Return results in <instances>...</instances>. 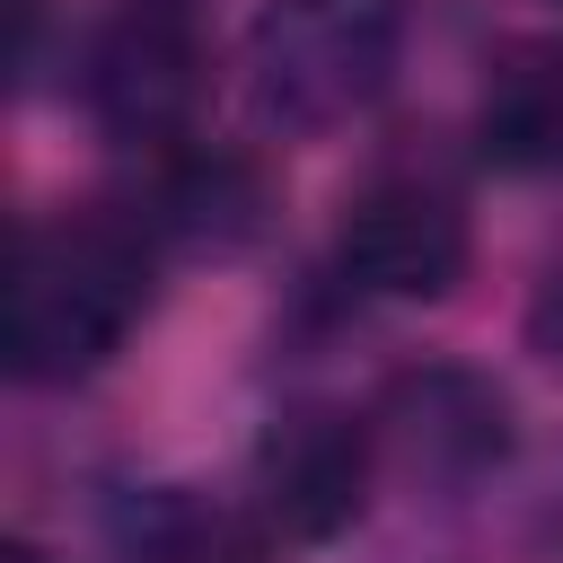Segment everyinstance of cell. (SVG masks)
<instances>
[{
  "mask_svg": "<svg viewBox=\"0 0 563 563\" xmlns=\"http://www.w3.org/2000/svg\"><path fill=\"white\" fill-rule=\"evenodd\" d=\"M158 299V238L123 202H70L18 229L9 264V369L26 387L97 378Z\"/></svg>",
  "mask_w": 563,
  "mask_h": 563,
  "instance_id": "6da1fadb",
  "label": "cell"
},
{
  "mask_svg": "<svg viewBox=\"0 0 563 563\" xmlns=\"http://www.w3.org/2000/svg\"><path fill=\"white\" fill-rule=\"evenodd\" d=\"M405 62V0H264L246 18L238 70L246 106L282 141H325L361 123Z\"/></svg>",
  "mask_w": 563,
  "mask_h": 563,
  "instance_id": "7a4b0ae2",
  "label": "cell"
},
{
  "mask_svg": "<svg viewBox=\"0 0 563 563\" xmlns=\"http://www.w3.org/2000/svg\"><path fill=\"white\" fill-rule=\"evenodd\" d=\"M211 97V0H106L79 35V106L106 141L158 158Z\"/></svg>",
  "mask_w": 563,
  "mask_h": 563,
  "instance_id": "3957f363",
  "label": "cell"
},
{
  "mask_svg": "<svg viewBox=\"0 0 563 563\" xmlns=\"http://www.w3.org/2000/svg\"><path fill=\"white\" fill-rule=\"evenodd\" d=\"M466 264H475L466 202L440 176H422V167H378L334 211V273L361 299L431 308V299H449L466 282Z\"/></svg>",
  "mask_w": 563,
  "mask_h": 563,
  "instance_id": "277c9868",
  "label": "cell"
},
{
  "mask_svg": "<svg viewBox=\"0 0 563 563\" xmlns=\"http://www.w3.org/2000/svg\"><path fill=\"white\" fill-rule=\"evenodd\" d=\"M369 431H378V466L405 475L413 493H484L510 466L519 413L501 378H484L475 361H405L387 369Z\"/></svg>",
  "mask_w": 563,
  "mask_h": 563,
  "instance_id": "5b68a950",
  "label": "cell"
},
{
  "mask_svg": "<svg viewBox=\"0 0 563 563\" xmlns=\"http://www.w3.org/2000/svg\"><path fill=\"white\" fill-rule=\"evenodd\" d=\"M378 431L369 413L352 405H325V396H290L264 431H255V457H246V493H255V528L282 537V545H334L369 484H378Z\"/></svg>",
  "mask_w": 563,
  "mask_h": 563,
  "instance_id": "8992f818",
  "label": "cell"
},
{
  "mask_svg": "<svg viewBox=\"0 0 563 563\" xmlns=\"http://www.w3.org/2000/svg\"><path fill=\"white\" fill-rule=\"evenodd\" d=\"M150 176H141V220H150V238L158 246H185V255H238V246H255L264 238V220H273V185H264V167L246 158V150H229V141H176V150H158V158H141Z\"/></svg>",
  "mask_w": 563,
  "mask_h": 563,
  "instance_id": "52a82bcc",
  "label": "cell"
},
{
  "mask_svg": "<svg viewBox=\"0 0 563 563\" xmlns=\"http://www.w3.org/2000/svg\"><path fill=\"white\" fill-rule=\"evenodd\" d=\"M466 141L493 176H563V35H510L484 53Z\"/></svg>",
  "mask_w": 563,
  "mask_h": 563,
  "instance_id": "ba28073f",
  "label": "cell"
},
{
  "mask_svg": "<svg viewBox=\"0 0 563 563\" xmlns=\"http://www.w3.org/2000/svg\"><path fill=\"white\" fill-rule=\"evenodd\" d=\"M114 563H264V528L202 493H141L114 528Z\"/></svg>",
  "mask_w": 563,
  "mask_h": 563,
  "instance_id": "9c48e42d",
  "label": "cell"
},
{
  "mask_svg": "<svg viewBox=\"0 0 563 563\" xmlns=\"http://www.w3.org/2000/svg\"><path fill=\"white\" fill-rule=\"evenodd\" d=\"M519 343L537 352V369H554V378H563V238L545 246V264H537V282H528Z\"/></svg>",
  "mask_w": 563,
  "mask_h": 563,
  "instance_id": "30bf717a",
  "label": "cell"
},
{
  "mask_svg": "<svg viewBox=\"0 0 563 563\" xmlns=\"http://www.w3.org/2000/svg\"><path fill=\"white\" fill-rule=\"evenodd\" d=\"M9 563H53V554H44L35 537H9Z\"/></svg>",
  "mask_w": 563,
  "mask_h": 563,
  "instance_id": "8fae6325",
  "label": "cell"
},
{
  "mask_svg": "<svg viewBox=\"0 0 563 563\" xmlns=\"http://www.w3.org/2000/svg\"><path fill=\"white\" fill-rule=\"evenodd\" d=\"M378 563H431V554H378Z\"/></svg>",
  "mask_w": 563,
  "mask_h": 563,
  "instance_id": "7c38bea8",
  "label": "cell"
}]
</instances>
